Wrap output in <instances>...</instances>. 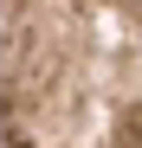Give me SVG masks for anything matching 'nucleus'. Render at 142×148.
Returning <instances> with one entry per match:
<instances>
[{
  "label": "nucleus",
  "mask_w": 142,
  "mask_h": 148,
  "mask_svg": "<svg viewBox=\"0 0 142 148\" xmlns=\"http://www.w3.org/2000/svg\"><path fill=\"white\" fill-rule=\"evenodd\" d=\"M0 148H142V0H0Z\"/></svg>",
  "instance_id": "nucleus-1"
}]
</instances>
